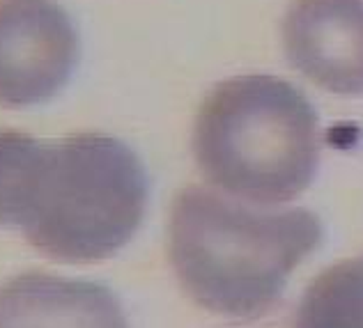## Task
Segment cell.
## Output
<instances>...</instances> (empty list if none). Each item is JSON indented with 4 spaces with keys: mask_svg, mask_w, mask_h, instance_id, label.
Returning <instances> with one entry per match:
<instances>
[{
    "mask_svg": "<svg viewBox=\"0 0 363 328\" xmlns=\"http://www.w3.org/2000/svg\"><path fill=\"white\" fill-rule=\"evenodd\" d=\"M322 234L308 209L267 214L189 186L173 202L168 253L179 285L200 307L248 322L272 310Z\"/></svg>",
    "mask_w": 363,
    "mask_h": 328,
    "instance_id": "obj_1",
    "label": "cell"
},
{
    "mask_svg": "<svg viewBox=\"0 0 363 328\" xmlns=\"http://www.w3.org/2000/svg\"><path fill=\"white\" fill-rule=\"evenodd\" d=\"M147 175L136 152L101 133L37 142L16 227L60 262H99L133 239L147 209Z\"/></svg>",
    "mask_w": 363,
    "mask_h": 328,
    "instance_id": "obj_2",
    "label": "cell"
},
{
    "mask_svg": "<svg viewBox=\"0 0 363 328\" xmlns=\"http://www.w3.org/2000/svg\"><path fill=\"white\" fill-rule=\"evenodd\" d=\"M198 170L255 205H281L311 186L320 161L311 101L274 76H240L209 92L194 127Z\"/></svg>",
    "mask_w": 363,
    "mask_h": 328,
    "instance_id": "obj_3",
    "label": "cell"
},
{
    "mask_svg": "<svg viewBox=\"0 0 363 328\" xmlns=\"http://www.w3.org/2000/svg\"><path fill=\"white\" fill-rule=\"evenodd\" d=\"M79 60V35L55 0H0V106L58 94Z\"/></svg>",
    "mask_w": 363,
    "mask_h": 328,
    "instance_id": "obj_4",
    "label": "cell"
},
{
    "mask_svg": "<svg viewBox=\"0 0 363 328\" xmlns=\"http://www.w3.org/2000/svg\"><path fill=\"white\" fill-rule=\"evenodd\" d=\"M283 46L290 64L315 85L363 94V0H294Z\"/></svg>",
    "mask_w": 363,
    "mask_h": 328,
    "instance_id": "obj_5",
    "label": "cell"
},
{
    "mask_svg": "<svg viewBox=\"0 0 363 328\" xmlns=\"http://www.w3.org/2000/svg\"><path fill=\"white\" fill-rule=\"evenodd\" d=\"M0 328H129L108 287L40 271L0 285Z\"/></svg>",
    "mask_w": 363,
    "mask_h": 328,
    "instance_id": "obj_6",
    "label": "cell"
},
{
    "mask_svg": "<svg viewBox=\"0 0 363 328\" xmlns=\"http://www.w3.org/2000/svg\"><path fill=\"white\" fill-rule=\"evenodd\" d=\"M294 328H363V255L315 278L297 307Z\"/></svg>",
    "mask_w": 363,
    "mask_h": 328,
    "instance_id": "obj_7",
    "label": "cell"
},
{
    "mask_svg": "<svg viewBox=\"0 0 363 328\" xmlns=\"http://www.w3.org/2000/svg\"><path fill=\"white\" fill-rule=\"evenodd\" d=\"M37 142L26 133L0 131V225H16L21 193Z\"/></svg>",
    "mask_w": 363,
    "mask_h": 328,
    "instance_id": "obj_8",
    "label": "cell"
}]
</instances>
